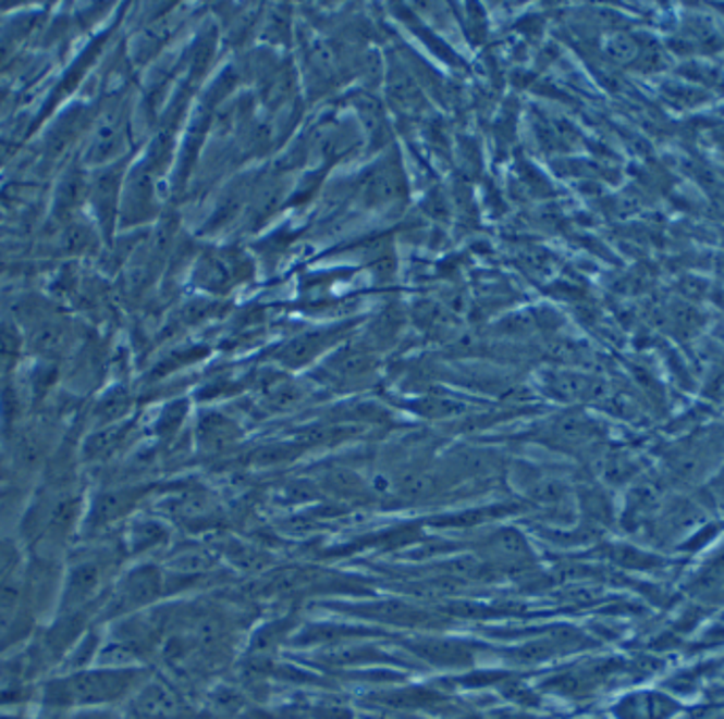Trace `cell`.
<instances>
[{
	"label": "cell",
	"mask_w": 724,
	"mask_h": 719,
	"mask_svg": "<svg viewBox=\"0 0 724 719\" xmlns=\"http://www.w3.org/2000/svg\"><path fill=\"white\" fill-rule=\"evenodd\" d=\"M488 548L495 561H502V566H506V561L513 566V561H519L526 555V544L517 531L495 533Z\"/></svg>",
	"instance_id": "1"
},
{
	"label": "cell",
	"mask_w": 724,
	"mask_h": 719,
	"mask_svg": "<svg viewBox=\"0 0 724 719\" xmlns=\"http://www.w3.org/2000/svg\"><path fill=\"white\" fill-rule=\"evenodd\" d=\"M606 53L614 62H631L638 53V45L625 35H618V37H612L606 45Z\"/></svg>",
	"instance_id": "2"
}]
</instances>
